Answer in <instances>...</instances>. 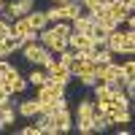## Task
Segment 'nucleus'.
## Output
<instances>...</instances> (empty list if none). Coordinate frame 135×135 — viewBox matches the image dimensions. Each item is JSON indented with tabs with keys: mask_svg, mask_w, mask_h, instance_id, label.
Masks as SVG:
<instances>
[{
	"mask_svg": "<svg viewBox=\"0 0 135 135\" xmlns=\"http://www.w3.org/2000/svg\"><path fill=\"white\" fill-rule=\"evenodd\" d=\"M103 3H108V0H103Z\"/></svg>",
	"mask_w": 135,
	"mask_h": 135,
	"instance_id": "nucleus-27",
	"label": "nucleus"
},
{
	"mask_svg": "<svg viewBox=\"0 0 135 135\" xmlns=\"http://www.w3.org/2000/svg\"><path fill=\"white\" fill-rule=\"evenodd\" d=\"M27 19H30V25L35 27V30H43V27L49 25V19H46V11H35V8H32L30 14H27Z\"/></svg>",
	"mask_w": 135,
	"mask_h": 135,
	"instance_id": "nucleus-14",
	"label": "nucleus"
},
{
	"mask_svg": "<svg viewBox=\"0 0 135 135\" xmlns=\"http://www.w3.org/2000/svg\"><path fill=\"white\" fill-rule=\"evenodd\" d=\"M51 30L57 32L60 38H68V35H70V30H73V27H70V22H54V27H51Z\"/></svg>",
	"mask_w": 135,
	"mask_h": 135,
	"instance_id": "nucleus-20",
	"label": "nucleus"
},
{
	"mask_svg": "<svg viewBox=\"0 0 135 135\" xmlns=\"http://www.w3.org/2000/svg\"><path fill=\"white\" fill-rule=\"evenodd\" d=\"M11 35L25 38V43H32V41H38V30L30 25L27 16H16L14 22H11Z\"/></svg>",
	"mask_w": 135,
	"mask_h": 135,
	"instance_id": "nucleus-2",
	"label": "nucleus"
},
{
	"mask_svg": "<svg viewBox=\"0 0 135 135\" xmlns=\"http://www.w3.org/2000/svg\"><path fill=\"white\" fill-rule=\"evenodd\" d=\"M3 8H6V0H0V11H3Z\"/></svg>",
	"mask_w": 135,
	"mask_h": 135,
	"instance_id": "nucleus-26",
	"label": "nucleus"
},
{
	"mask_svg": "<svg viewBox=\"0 0 135 135\" xmlns=\"http://www.w3.org/2000/svg\"><path fill=\"white\" fill-rule=\"evenodd\" d=\"M19 132H22V135H41V130H38V124H27V127H22Z\"/></svg>",
	"mask_w": 135,
	"mask_h": 135,
	"instance_id": "nucleus-23",
	"label": "nucleus"
},
{
	"mask_svg": "<svg viewBox=\"0 0 135 135\" xmlns=\"http://www.w3.org/2000/svg\"><path fill=\"white\" fill-rule=\"evenodd\" d=\"M111 127V119L103 114V111H95V116H92V130L95 132H103V130H108Z\"/></svg>",
	"mask_w": 135,
	"mask_h": 135,
	"instance_id": "nucleus-16",
	"label": "nucleus"
},
{
	"mask_svg": "<svg viewBox=\"0 0 135 135\" xmlns=\"http://www.w3.org/2000/svg\"><path fill=\"white\" fill-rule=\"evenodd\" d=\"M78 3H81V8L86 14H97V11L103 8V0H78Z\"/></svg>",
	"mask_w": 135,
	"mask_h": 135,
	"instance_id": "nucleus-18",
	"label": "nucleus"
},
{
	"mask_svg": "<svg viewBox=\"0 0 135 135\" xmlns=\"http://www.w3.org/2000/svg\"><path fill=\"white\" fill-rule=\"evenodd\" d=\"M51 81V76L43 70V68H35L30 76H27V84H32V86H43V84H49Z\"/></svg>",
	"mask_w": 135,
	"mask_h": 135,
	"instance_id": "nucleus-12",
	"label": "nucleus"
},
{
	"mask_svg": "<svg viewBox=\"0 0 135 135\" xmlns=\"http://www.w3.org/2000/svg\"><path fill=\"white\" fill-rule=\"evenodd\" d=\"M92 116H95V103L86 100V97H81L78 105H76V116L73 119H89V122H92Z\"/></svg>",
	"mask_w": 135,
	"mask_h": 135,
	"instance_id": "nucleus-9",
	"label": "nucleus"
},
{
	"mask_svg": "<svg viewBox=\"0 0 135 135\" xmlns=\"http://www.w3.org/2000/svg\"><path fill=\"white\" fill-rule=\"evenodd\" d=\"M132 51H135V30H127L124 38H122V54L132 57Z\"/></svg>",
	"mask_w": 135,
	"mask_h": 135,
	"instance_id": "nucleus-17",
	"label": "nucleus"
},
{
	"mask_svg": "<svg viewBox=\"0 0 135 135\" xmlns=\"http://www.w3.org/2000/svg\"><path fill=\"white\" fill-rule=\"evenodd\" d=\"M62 14H65V22H70V19H76L78 14H84V8H81L78 0H68V3L62 6Z\"/></svg>",
	"mask_w": 135,
	"mask_h": 135,
	"instance_id": "nucleus-13",
	"label": "nucleus"
},
{
	"mask_svg": "<svg viewBox=\"0 0 135 135\" xmlns=\"http://www.w3.org/2000/svg\"><path fill=\"white\" fill-rule=\"evenodd\" d=\"M32 8H35V0H14V3L6 6L0 14H3V19H6V22H14L16 16H27Z\"/></svg>",
	"mask_w": 135,
	"mask_h": 135,
	"instance_id": "nucleus-4",
	"label": "nucleus"
},
{
	"mask_svg": "<svg viewBox=\"0 0 135 135\" xmlns=\"http://www.w3.org/2000/svg\"><path fill=\"white\" fill-rule=\"evenodd\" d=\"M122 3H124V6H127V8L132 11V6H135V0H122Z\"/></svg>",
	"mask_w": 135,
	"mask_h": 135,
	"instance_id": "nucleus-24",
	"label": "nucleus"
},
{
	"mask_svg": "<svg viewBox=\"0 0 135 135\" xmlns=\"http://www.w3.org/2000/svg\"><path fill=\"white\" fill-rule=\"evenodd\" d=\"M14 119H16V111L11 103H0V122H3V127L8 124H14Z\"/></svg>",
	"mask_w": 135,
	"mask_h": 135,
	"instance_id": "nucleus-15",
	"label": "nucleus"
},
{
	"mask_svg": "<svg viewBox=\"0 0 135 135\" xmlns=\"http://www.w3.org/2000/svg\"><path fill=\"white\" fill-rule=\"evenodd\" d=\"M68 0H51V6H65Z\"/></svg>",
	"mask_w": 135,
	"mask_h": 135,
	"instance_id": "nucleus-25",
	"label": "nucleus"
},
{
	"mask_svg": "<svg viewBox=\"0 0 135 135\" xmlns=\"http://www.w3.org/2000/svg\"><path fill=\"white\" fill-rule=\"evenodd\" d=\"M122 38H124V32H122L119 27L116 30H108V35H105V49L111 54H122Z\"/></svg>",
	"mask_w": 135,
	"mask_h": 135,
	"instance_id": "nucleus-7",
	"label": "nucleus"
},
{
	"mask_svg": "<svg viewBox=\"0 0 135 135\" xmlns=\"http://www.w3.org/2000/svg\"><path fill=\"white\" fill-rule=\"evenodd\" d=\"M103 8H105L108 14L114 16L116 22H119V25H122V22H124V19H127L130 14H132V11H130V8H127L124 3H122V0H108V3H103Z\"/></svg>",
	"mask_w": 135,
	"mask_h": 135,
	"instance_id": "nucleus-6",
	"label": "nucleus"
},
{
	"mask_svg": "<svg viewBox=\"0 0 135 135\" xmlns=\"http://www.w3.org/2000/svg\"><path fill=\"white\" fill-rule=\"evenodd\" d=\"M38 130L41 132H49V135H60V130H57V124H54L51 114H38Z\"/></svg>",
	"mask_w": 135,
	"mask_h": 135,
	"instance_id": "nucleus-10",
	"label": "nucleus"
},
{
	"mask_svg": "<svg viewBox=\"0 0 135 135\" xmlns=\"http://www.w3.org/2000/svg\"><path fill=\"white\" fill-rule=\"evenodd\" d=\"M8 35H11V22L0 19V41H3V38H8Z\"/></svg>",
	"mask_w": 135,
	"mask_h": 135,
	"instance_id": "nucleus-22",
	"label": "nucleus"
},
{
	"mask_svg": "<svg viewBox=\"0 0 135 135\" xmlns=\"http://www.w3.org/2000/svg\"><path fill=\"white\" fill-rule=\"evenodd\" d=\"M38 43H41V46H46L51 54H57V51H62V49L68 46V38H60L54 30L43 27V30H38Z\"/></svg>",
	"mask_w": 135,
	"mask_h": 135,
	"instance_id": "nucleus-3",
	"label": "nucleus"
},
{
	"mask_svg": "<svg viewBox=\"0 0 135 135\" xmlns=\"http://www.w3.org/2000/svg\"><path fill=\"white\" fill-rule=\"evenodd\" d=\"M19 51L25 54V60H27L30 65H38V68H43V70H49V68H51V62H54V54H51L46 46H41L38 41L25 43V46H22Z\"/></svg>",
	"mask_w": 135,
	"mask_h": 135,
	"instance_id": "nucleus-1",
	"label": "nucleus"
},
{
	"mask_svg": "<svg viewBox=\"0 0 135 135\" xmlns=\"http://www.w3.org/2000/svg\"><path fill=\"white\" fill-rule=\"evenodd\" d=\"M51 119H54V124H57L60 132H68V130H73V114H70V108H54L51 111Z\"/></svg>",
	"mask_w": 135,
	"mask_h": 135,
	"instance_id": "nucleus-5",
	"label": "nucleus"
},
{
	"mask_svg": "<svg viewBox=\"0 0 135 135\" xmlns=\"http://www.w3.org/2000/svg\"><path fill=\"white\" fill-rule=\"evenodd\" d=\"M92 25H95V19L89 16V14H78L76 19H70V27H73L76 32H84V35H89Z\"/></svg>",
	"mask_w": 135,
	"mask_h": 135,
	"instance_id": "nucleus-8",
	"label": "nucleus"
},
{
	"mask_svg": "<svg viewBox=\"0 0 135 135\" xmlns=\"http://www.w3.org/2000/svg\"><path fill=\"white\" fill-rule=\"evenodd\" d=\"M11 86V92H14V95H22V92H25V89H27V78H22V73L14 78V81H11L8 84Z\"/></svg>",
	"mask_w": 135,
	"mask_h": 135,
	"instance_id": "nucleus-19",
	"label": "nucleus"
},
{
	"mask_svg": "<svg viewBox=\"0 0 135 135\" xmlns=\"http://www.w3.org/2000/svg\"><path fill=\"white\" fill-rule=\"evenodd\" d=\"M16 111H19V116H25V119L38 116V100H35V97H32V100H22Z\"/></svg>",
	"mask_w": 135,
	"mask_h": 135,
	"instance_id": "nucleus-11",
	"label": "nucleus"
},
{
	"mask_svg": "<svg viewBox=\"0 0 135 135\" xmlns=\"http://www.w3.org/2000/svg\"><path fill=\"white\" fill-rule=\"evenodd\" d=\"M122 73H124V78H135V62L127 60L124 65H122Z\"/></svg>",
	"mask_w": 135,
	"mask_h": 135,
	"instance_id": "nucleus-21",
	"label": "nucleus"
}]
</instances>
